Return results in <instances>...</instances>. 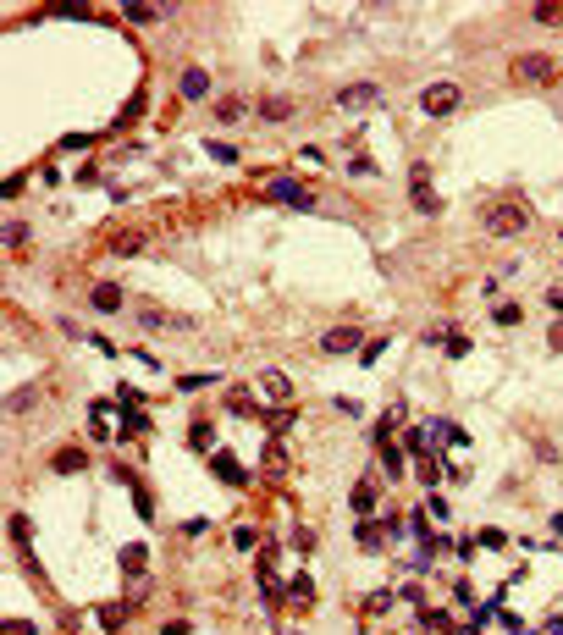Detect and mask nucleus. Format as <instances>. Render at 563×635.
Instances as JSON below:
<instances>
[{
	"label": "nucleus",
	"instance_id": "1",
	"mask_svg": "<svg viewBox=\"0 0 563 635\" xmlns=\"http://www.w3.org/2000/svg\"><path fill=\"white\" fill-rule=\"evenodd\" d=\"M480 221H486L492 238H519L524 227H530V205H524V199H492V205L480 210Z\"/></svg>",
	"mask_w": 563,
	"mask_h": 635
},
{
	"label": "nucleus",
	"instance_id": "2",
	"mask_svg": "<svg viewBox=\"0 0 563 635\" xmlns=\"http://www.w3.org/2000/svg\"><path fill=\"white\" fill-rule=\"evenodd\" d=\"M552 78H558V56H547V50L514 56V83H552Z\"/></svg>",
	"mask_w": 563,
	"mask_h": 635
},
{
	"label": "nucleus",
	"instance_id": "3",
	"mask_svg": "<svg viewBox=\"0 0 563 635\" xmlns=\"http://www.w3.org/2000/svg\"><path fill=\"white\" fill-rule=\"evenodd\" d=\"M459 106H464V88L453 83V78H442V83L420 88V111H425V116H453Z\"/></svg>",
	"mask_w": 563,
	"mask_h": 635
},
{
	"label": "nucleus",
	"instance_id": "4",
	"mask_svg": "<svg viewBox=\"0 0 563 635\" xmlns=\"http://www.w3.org/2000/svg\"><path fill=\"white\" fill-rule=\"evenodd\" d=\"M265 199L271 205H288V210H315V193L304 183H293V177H271L265 183Z\"/></svg>",
	"mask_w": 563,
	"mask_h": 635
},
{
	"label": "nucleus",
	"instance_id": "5",
	"mask_svg": "<svg viewBox=\"0 0 563 635\" xmlns=\"http://www.w3.org/2000/svg\"><path fill=\"white\" fill-rule=\"evenodd\" d=\"M409 205H415L420 215H437L442 210V193L431 188V171H425V166L409 171Z\"/></svg>",
	"mask_w": 563,
	"mask_h": 635
},
{
	"label": "nucleus",
	"instance_id": "6",
	"mask_svg": "<svg viewBox=\"0 0 563 635\" xmlns=\"http://www.w3.org/2000/svg\"><path fill=\"white\" fill-rule=\"evenodd\" d=\"M138 326H144V332H188L193 320L171 315V310H161V304H138Z\"/></svg>",
	"mask_w": 563,
	"mask_h": 635
},
{
	"label": "nucleus",
	"instance_id": "7",
	"mask_svg": "<svg viewBox=\"0 0 563 635\" xmlns=\"http://www.w3.org/2000/svg\"><path fill=\"white\" fill-rule=\"evenodd\" d=\"M210 475H215V481H227V487H249V469L238 464L227 447H221V453H210Z\"/></svg>",
	"mask_w": 563,
	"mask_h": 635
},
{
	"label": "nucleus",
	"instance_id": "8",
	"mask_svg": "<svg viewBox=\"0 0 563 635\" xmlns=\"http://www.w3.org/2000/svg\"><path fill=\"white\" fill-rule=\"evenodd\" d=\"M387 530H397V514H387V519H359V530H354V542L365 552H381V536Z\"/></svg>",
	"mask_w": 563,
	"mask_h": 635
},
{
	"label": "nucleus",
	"instance_id": "9",
	"mask_svg": "<svg viewBox=\"0 0 563 635\" xmlns=\"http://www.w3.org/2000/svg\"><path fill=\"white\" fill-rule=\"evenodd\" d=\"M359 337H365V326H332V332L320 337V354H354Z\"/></svg>",
	"mask_w": 563,
	"mask_h": 635
},
{
	"label": "nucleus",
	"instance_id": "10",
	"mask_svg": "<svg viewBox=\"0 0 563 635\" xmlns=\"http://www.w3.org/2000/svg\"><path fill=\"white\" fill-rule=\"evenodd\" d=\"M381 100V83H348V88H337V106L343 111H365Z\"/></svg>",
	"mask_w": 563,
	"mask_h": 635
},
{
	"label": "nucleus",
	"instance_id": "11",
	"mask_svg": "<svg viewBox=\"0 0 563 635\" xmlns=\"http://www.w3.org/2000/svg\"><path fill=\"white\" fill-rule=\"evenodd\" d=\"M88 304H94L100 315H116V310L127 304V293L116 288V282H94V288H88Z\"/></svg>",
	"mask_w": 563,
	"mask_h": 635
},
{
	"label": "nucleus",
	"instance_id": "12",
	"mask_svg": "<svg viewBox=\"0 0 563 635\" xmlns=\"http://www.w3.org/2000/svg\"><path fill=\"white\" fill-rule=\"evenodd\" d=\"M177 94H183V100H205V94H210V72H205V66H183Z\"/></svg>",
	"mask_w": 563,
	"mask_h": 635
},
{
	"label": "nucleus",
	"instance_id": "13",
	"mask_svg": "<svg viewBox=\"0 0 563 635\" xmlns=\"http://www.w3.org/2000/svg\"><path fill=\"white\" fill-rule=\"evenodd\" d=\"M260 116H265V122H293L298 106H293L288 94H265V100H260Z\"/></svg>",
	"mask_w": 563,
	"mask_h": 635
},
{
	"label": "nucleus",
	"instance_id": "14",
	"mask_svg": "<svg viewBox=\"0 0 563 635\" xmlns=\"http://www.w3.org/2000/svg\"><path fill=\"white\" fill-rule=\"evenodd\" d=\"M348 508H354V519H370V514H375V487H370V481H354Z\"/></svg>",
	"mask_w": 563,
	"mask_h": 635
},
{
	"label": "nucleus",
	"instance_id": "15",
	"mask_svg": "<svg viewBox=\"0 0 563 635\" xmlns=\"http://www.w3.org/2000/svg\"><path fill=\"white\" fill-rule=\"evenodd\" d=\"M122 17H127V22H138V28H149V22H161V17H166V6H149V0H127V6H122Z\"/></svg>",
	"mask_w": 563,
	"mask_h": 635
},
{
	"label": "nucleus",
	"instance_id": "16",
	"mask_svg": "<svg viewBox=\"0 0 563 635\" xmlns=\"http://www.w3.org/2000/svg\"><path fill=\"white\" fill-rule=\"evenodd\" d=\"M260 392H265V398H276V403L293 398V387H288V376H282V370H260Z\"/></svg>",
	"mask_w": 563,
	"mask_h": 635
},
{
	"label": "nucleus",
	"instance_id": "17",
	"mask_svg": "<svg viewBox=\"0 0 563 635\" xmlns=\"http://www.w3.org/2000/svg\"><path fill=\"white\" fill-rule=\"evenodd\" d=\"M50 464H56V475H78V469L88 464V453H83V447H61Z\"/></svg>",
	"mask_w": 563,
	"mask_h": 635
},
{
	"label": "nucleus",
	"instance_id": "18",
	"mask_svg": "<svg viewBox=\"0 0 563 635\" xmlns=\"http://www.w3.org/2000/svg\"><path fill=\"white\" fill-rule=\"evenodd\" d=\"M205 155H210V161H221V166H238V161H243V149L227 144V138H205Z\"/></svg>",
	"mask_w": 563,
	"mask_h": 635
},
{
	"label": "nucleus",
	"instance_id": "19",
	"mask_svg": "<svg viewBox=\"0 0 563 635\" xmlns=\"http://www.w3.org/2000/svg\"><path fill=\"white\" fill-rule=\"evenodd\" d=\"M122 569H127V574H144V569H149V547H144V542L122 547Z\"/></svg>",
	"mask_w": 563,
	"mask_h": 635
},
{
	"label": "nucleus",
	"instance_id": "20",
	"mask_svg": "<svg viewBox=\"0 0 563 635\" xmlns=\"http://www.w3.org/2000/svg\"><path fill=\"white\" fill-rule=\"evenodd\" d=\"M415 475H420V481H425V487H437V481H442V453H420Z\"/></svg>",
	"mask_w": 563,
	"mask_h": 635
},
{
	"label": "nucleus",
	"instance_id": "21",
	"mask_svg": "<svg viewBox=\"0 0 563 635\" xmlns=\"http://www.w3.org/2000/svg\"><path fill=\"white\" fill-rule=\"evenodd\" d=\"M530 17L547 22V28H558V22H563V0H536V6H530Z\"/></svg>",
	"mask_w": 563,
	"mask_h": 635
},
{
	"label": "nucleus",
	"instance_id": "22",
	"mask_svg": "<svg viewBox=\"0 0 563 635\" xmlns=\"http://www.w3.org/2000/svg\"><path fill=\"white\" fill-rule=\"evenodd\" d=\"M221 370H193V376H177V392H199V387H215Z\"/></svg>",
	"mask_w": 563,
	"mask_h": 635
},
{
	"label": "nucleus",
	"instance_id": "23",
	"mask_svg": "<svg viewBox=\"0 0 563 635\" xmlns=\"http://www.w3.org/2000/svg\"><path fill=\"white\" fill-rule=\"evenodd\" d=\"M381 469H387L392 481H403V453H397L392 442H381Z\"/></svg>",
	"mask_w": 563,
	"mask_h": 635
},
{
	"label": "nucleus",
	"instance_id": "24",
	"mask_svg": "<svg viewBox=\"0 0 563 635\" xmlns=\"http://www.w3.org/2000/svg\"><path fill=\"white\" fill-rule=\"evenodd\" d=\"M288 596H293V602H315V580H310V574H293Z\"/></svg>",
	"mask_w": 563,
	"mask_h": 635
},
{
	"label": "nucleus",
	"instance_id": "25",
	"mask_svg": "<svg viewBox=\"0 0 563 635\" xmlns=\"http://www.w3.org/2000/svg\"><path fill=\"white\" fill-rule=\"evenodd\" d=\"M188 437H193V447H199V453H210V442H215V425H210V420H193V431H188Z\"/></svg>",
	"mask_w": 563,
	"mask_h": 635
},
{
	"label": "nucleus",
	"instance_id": "26",
	"mask_svg": "<svg viewBox=\"0 0 563 635\" xmlns=\"http://www.w3.org/2000/svg\"><path fill=\"white\" fill-rule=\"evenodd\" d=\"M34 398H39V387H22V392H11V398H6V415H22Z\"/></svg>",
	"mask_w": 563,
	"mask_h": 635
},
{
	"label": "nucleus",
	"instance_id": "27",
	"mask_svg": "<svg viewBox=\"0 0 563 635\" xmlns=\"http://www.w3.org/2000/svg\"><path fill=\"white\" fill-rule=\"evenodd\" d=\"M442 348H447V360H464V354H470V337H464V332H447Z\"/></svg>",
	"mask_w": 563,
	"mask_h": 635
},
{
	"label": "nucleus",
	"instance_id": "28",
	"mask_svg": "<svg viewBox=\"0 0 563 635\" xmlns=\"http://www.w3.org/2000/svg\"><path fill=\"white\" fill-rule=\"evenodd\" d=\"M149 431V415H138V409H127V420H122V437H144Z\"/></svg>",
	"mask_w": 563,
	"mask_h": 635
},
{
	"label": "nucleus",
	"instance_id": "29",
	"mask_svg": "<svg viewBox=\"0 0 563 635\" xmlns=\"http://www.w3.org/2000/svg\"><path fill=\"white\" fill-rule=\"evenodd\" d=\"M475 542H480V547H492V552H497V547H508V530L486 525V530H480V536H475Z\"/></svg>",
	"mask_w": 563,
	"mask_h": 635
},
{
	"label": "nucleus",
	"instance_id": "30",
	"mask_svg": "<svg viewBox=\"0 0 563 635\" xmlns=\"http://www.w3.org/2000/svg\"><path fill=\"white\" fill-rule=\"evenodd\" d=\"M431 437H442V442H464V431L453 420H431Z\"/></svg>",
	"mask_w": 563,
	"mask_h": 635
},
{
	"label": "nucleus",
	"instance_id": "31",
	"mask_svg": "<svg viewBox=\"0 0 563 635\" xmlns=\"http://www.w3.org/2000/svg\"><path fill=\"white\" fill-rule=\"evenodd\" d=\"M238 116H243V100H221V106H215V122H238Z\"/></svg>",
	"mask_w": 563,
	"mask_h": 635
},
{
	"label": "nucleus",
	"instance_id": "32",
	"mask_svg": "<svg viewBox=\"0 0 563 635\" xmlns=\"http://www.w3.org/2000/svg\"><path fill=\"white\" fill-rule=\"evenodd\" d=\"M260 420L271 425V431H288V420H293V409H265V415H260Z\"/></svg>",
	"mask_w": 563,
	"mask_h": 635
},
{
	"label": "nucleus",
	"instance_id": "33",
	"mask_svg": "<svg viewBox=\"0 0 563 635\" xmlns=\"http://www.w3.org/2000/svg\"><path fill=\"white\" fill-rule=\"evenodd\" d=\"M44 17H94V6H50Z\"/></svg>",
	"mask_w": 563,
	"mask_h": 635
},
{
	"label": "nucleus",
	"instance_id": "34",
	"mask_svg": "<svg viewBox=\"0 0 563 635\" xmlns=\"http://www.w3.org/2000/svg\"><path fill=\"white\" fill-rule=\"evenodd\" d=\"M492 320H497V326H519V304H497V315H492Z\"/></svg>",
	"mask_w": 563,
	"mask_h": 635
},
{
	"label": "nucleus",
	"instance_id": "35",
	"mask_svg": "<svg viewBox=\"0 0 563 635\" xmlns=\"http://www.w3.org/2000/svg\"><path fill=\"white\" fill-rule=\"evenodd\" d=\"M425 508H431V519H447V514H453V508H447V497H442V492H431V497H425Z\"/></svg>",
	"mask_w": 563,
	"mask_h": 635
},
{
	"label": "nucleus",
	"instance_id": "36",
	"mask_svg": "<svg viewBox=\"0 0 563 635\" xmlns=\"http://www.w3.org/2000/svg\"><path fill=\"white\" fill-rule=\"evenodd\" d=\"M138 111H144V94H133V100H127V106H122V116H116V127H127V122H133V116H138Z\"/></svg>",
	"mask_w": 563,
	"mask_h": 635
},
{
	"label": "nucleus",
	"instance_id": "37",
	"mask_svg": "<svg viewBox=\"0 0 563 635\" xmlns=\"http://www.w3.org/2000/svg\"><path fill=\"white\" fill-rule=\"evenodd\" d=\"M298 161H304V166H326V149H315V144H304V149H298Z\"/></svg>",
	"mask_w": 563,
	"mask_h": 635
},
{
	"label": "nucleus",
	"instance_id": "38",
	"mask_svg": "<svg viewBox=\"0 0 563 635\" xmlns=\"http://www.w3.org/2000/svg\"><path fill=\"white\" fill-rule=\"evenodd\" d=\"M387 608H392V591H375L370 602H365V614H387Z\"/></svg>",
	"mask_w": 563,
	"mask_h": 635
},
{
	"label": "nucleus",
	"instance_id": "39",
	"mask_svg": "<svg viewBox=\"0 0 563 635\" xmlns=\"http://www.w3.org/2000/svg\"><path fill=\"white\" fill-rule=\"evenodd\" d=\"M453 602H464V608H475V586H470V580H459V586H453Z\"/></svg>",
	"mask_w": 563,
	"mask_h": 635
},
{
	"label": "nucleus",
	"instance_id": "40",
	"mask_svg": "<svg viewBox=\"0 0 563 635\" xmlns=\"http://www.w3.org/2000/svg\"><path fill=\"white\" fill-rule=\"evenodd\" d=\"M6 243H11V249H22V243H28V227H22V221H11V227H6Z\"/></svg>",
	"mask_w": 563,
	"mask_h": 635
},
{
	"label": "nucleus",
	"instance_id": "41",
	"mask_svg": "<svg viewBox=\"0 0 563 635\" xmlns=\"http://www.w3.org/2000/svg\"><path fill=\"white\" fill-rule=\"evenodd\" d=\"M133 249H144V238H138V233H122V238H116V254H133Z\"/></svg>",
	"mask_w": 563,
	"mask_h": 635
},
{
	"label": "nucleus",
	"instance_id": "42",
	"mask_svg": "<svg viewBox=\"0 0 563 635\" xmlns=\"http://www.w3.org/2000/svg\"><path fill=\"white\" fill-rule=\"evenodd\" d=\"M232 542H238V552H249V547H254V530H249V525H238V530H232Z\"/></svg>",
	"mask_w": 563,
	"mask_h": 635
},
{
	"label": "nucleus",
	"instance_id": "43",
	"mask_svg": "<svg viewBox=\"0 0 563 635\" xmlns=\"http://www.w3.org/2000/svg\"><path fill=\"white\" fill-rule=\"evenodd\" d=\"M6 635H39V630H34L28 619H6Z\"/></svg>",
	"mask_w": 563,
	"mask_h": 635
},
{
	"label": "nucleus",
	"instance_id": "44",
	"mask_svg": "<svg viewBox=\"0 0 563 635\" xmlns=\"http://www.w3.org/2000/svg\"><path fill=\"white\" fill-rule=\"evenodd\" d=\"M161 635H193V630H188V619H171V624H161Z\"/></svg>",
	"mask_w": 563,
	"mask_h": 635
},
{
	"label": "nucleus",
	"instance_id": "45",
	"mask_svg": "<svg viewBox=\"0 0 563 635\" xmlns=\"http://www.w3.org/2000/svg\"><path fill=\"white\" fill-rule=\"evenodd\" d=\"M547 304H552V310H563V293H547Z\"/></svg>",
	"mask_w": 563,
	"mask_h": 635
}]
</instances>
